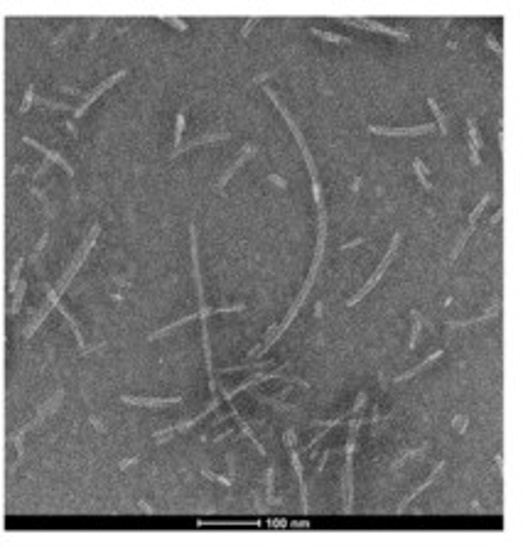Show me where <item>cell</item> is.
Instances as JSON below:
<instances>
[{"label": "cell", "mask_w": 523, "mask_h": 547, "mask_svg": "<svg viewBox=\"0 0 523 547\" xmlns=\"http://www.w3.org/2000/svg\"><path fill=\"white\" fill-rule=\"evenodd\" d=\"M366 403V393H359L356 403H354V412L349 417V437H346V447H344V478H341V489H344V513H352L354 508V449H356V437L364 424L361 410Z\"/></svg>", "instance_id": "6da1fadb"}, {"label": "cell", "mask_w": 523, "mask_h": 547, "mask_svg": "<svg viewBox=\"0 0 523 547\" xmlns=\"http://www.w3.org/2000/svg\"><path fill=\"white\" fill-rule=\"evenodd\" d=\"M62 398H64V390L59 388L57 393L52 395V398H49V400H47V403H44V405L37 410L35 420H30L25 427H20V430L15 432L13 442H15V447H17V459H22V454H25V435H30V432H32L35 427H40V424H42V422L47 420L49 415H54V412H57V407H59V403H62Z\"/></svg>", "instance_id": "7a4b0ae2"}, {"label": "cell", "mask_w": 523, "mask_h": 547, "mask_svg": "<svg viewBox=\"0 0 523 547\" xmlns=\"http://www.w3.org/2000/svg\"><path fill=\"white\" fill-rule=\"evenodd\" d=\"M398 246H400V233H393V238H391V246H388V251H386V255H383V260L379 263V265H376L373 275H371V278H368V280L364 282V287H361V290H359V292H356L354 297H349V299H346V307H354V305H359V302H361V299H364V297H366L368 292H371V290H373V287H376V285L381 282V278L386 275L388 265H391V263H393V258H396Z\"/></svg>", "instance_id": "3957f363"}, {"label": "cell", "mask_w": 523, "mask_h": 547, "mask_svg": "<svg viewBox=\"0 0 523 547\" xmlns=\"http://www.w3.org/2000/svg\"><path fill=\"white\" fill-rule=\"evenodd\" d=\"M283 442L287 451H290V462H293V469H295L297 483H300V501H302V508L307 510V483H305V471H302V462H300V454H297V442H295V432L287 430L283 435Z\"/></svg>", "instance_id": "277c9868"}, {"label": "cell", "mask_w": 523, "mask_h": 547, "mask_svg": "<svg viewBox=\"0 0 523 547\" xmlns=\"http://www.w3.org/2000/svg\"><path fill=\"white\" fill-rule=\"evenodd\" d=\"M126 74H128L126 69L115 71L113 76H108V79H103V81H101V84L96 86L94 91H89V94H84V101H81V103H79V106L74 108V118H81V115H84V113L89 111V106H91L94 101H99V96H103V94H106V91H108L111 86H115V84H118V81H121V79H123Z\"/></svg>", "instance_id": "5b68a950"}, {"label": "cell", "mask_w": 523, "mask_h": 547, "mask_svg": "<svg viewBox=\"0 0 523 547\" xmlns=\"http://www.w3.org/2000/svg\"><path fill=\"white\" fill-rule=\"evenodd\" d=\"M344 25H354V27H361V29H371V32H381L386 37H393L398 42H410V35L405 29H396V27H388V25H381V22H376V20H352V17H344L341 20Z\"/></svg>", "instance_id": "8992f818"}, {"label": "cell", "mask_w": 523, "mask_h": 547, "mask_svg": "<svg viewBox=\"0 0 523 547\" xmlns=\"http://www.w3.org/2000/svg\"><path fill=\"white\" fill-rule=\"evenodd\" d=\"M435 126L425 123V126H413V128H383V126H368V133L381 135V138H418V135H427L432 133Z\"/></svg>", "instance_id": "52a82bcc"}, {"label": "cell", "mask_w": 523, "mask_h": 547, "mask_svg": "<svg viewBox=\"0 0 523 547\" xmlns=\"http://www.w3.org/2000/svg\"><path fill=\"white\" fill-rule=\"evenodd\" d=\"M255 153H258V147H255L253 142H246V145L241 147V153L236 155V157H234V162H231V165H228V167L224 169V174L219 177V182H216V189H219V192H224V187L228 184V179H231V177H234V174H236V172L241 169V165H243V162H246L248 157H253Z\"/></svg>", "instance_id": "ba28073f"}, {"label": "cell", "mask_w": 523, "mask_h": 547, "mask_svg": "<svg viewBox=\"0 0 523 547\" xmlns=\"http://www.w3.org/2000/svg\"><path fill=\"white\" fill-rule=\"evenodd\" d=\"M121 400L128 403V405H138V407H167V405H177L182 403V395H175V398H138V395H121Z\"/></svg>", "instance_id": "9c48e42d"}, {"label": "cell", "mask_w": 523, "mask_h": 547, "mask_svg": "<svg viewBox=\"0 0 523 547\" xmlns=\"http://www.w3.org/2000/svg\"><path fill=\"white\" fill-rule=\"evenodd\" d=\"M221 140H231V133H214V135H201V138H194V140H189L187 145H180L177 150H172L170 153V160H175L180 153H189V150H194V147H201V145H212V142H221Z\"/></svg>", "instance_id": "30bf717a"}, {"label": "cell", "mask_w": 523, "mask_h": 547, "mask_svg": "<svg viewBox=\"0 0 523 547\" xmlns=\"http://www.w3.org/2000/svg\"><path fill=\"white\" fill-rule=\"evenodd\" d=\"M22 140L27 142V145H32V147H37V150H40V153H42L44 157L49 160V162H57V165H62V167L67 169V174H69V179H74V167H71L69 162H67V160H64V157H62V155H59V153H54V150H49V147H44V145H40V142H37V140H32L30 135H22Z\"/></svg>", "instance_id": "8fae6325"}, {"label": "cell", "mask_w": 523, "mask_h": 547, "mask_svg": "<svg viewBox=\"0 0 523 547\" xmlns=\"http://www.w3.org/2000/svg\"><path fill=\"white\" fill-rule=\"evenodd\" d=\"M467 130H469V157H472V165H479L481 138H479V128H477L474 118H467Z\"/></svg>", "instance_id": "7c38bea8"}, {"label": "cell", "mask_w": 523, "mask_h": 547, "mask_svg": "<svg viewBox=\"0 0 523 547\" xmlns=\"http://www.w3.org/2000/svg\"><path fill=\"white\" fill-rule=\"evenodd\" d=\"M442 469H445V462H440L438 466H435V469H432V471H430V476L425 478V483H420V486H418V489H415V491H410L408 496H405V498H403V501H400V503H398V510H396V513H405V505H408L410 501H413V498H415V496H420V493H423L425 489H427V486H430V483H432V481H435V478H438V474H440V471H442Z\"/></svg>", "instance_id": "4fadbf2b"}, {"label": "cell", "mask_w": 523, "mask_h": 547, "mask_svg": "<svg viewBox=\"0 0 523 547\" xmlns=\"http://www.w3.org/2000/svg\"><path fill=\"white\" fill-rule=\"evenodd\" d=\"M442 353H445V351H442V349L432 351V353H430V356H427V358H423V361H420V363L415 366V368H410L408 373H400V376H398V378H396V383H405V380L415 378V376H418V373H420V371H425V368H430V366L435 363V361H440V358H442Z\"/></svg>", "instance_id": "5bb4252c"}, {"label": "cell", "mask_w": 523, "mask_h": 547, "mask_svg": "<svg viewBox=\"0 0 523 547\" xmlns=\"http://www.w3.org/2000/svg\"><path fill=\"white\" fill-rule=\"evenodd\" d=\"M231 417H234V420L239 422V427H241V432H243V435L248 437V439H251V444H253L255 449H258V454H260V457H266V454H268V451H266V449H263V444H260V442H258V439H255V435H253V430H251V427H248V422L243 420V417H241V412L239 410H236V407L231 405Z\"/></svg>", "instance_id": "9a60e30c"}, {"label": "cell", "mask_w": 523, "mask_h": 547, "mask_svg": "<svg viewBox=\"0 0 523 547\" xmlns=\"http://www.w3.org/2000/svg\"><path fill=\"white\" fill-rule=\"evenodd\" d=\"M496 312H499V305H491V307L486 309L484 314H479V317H472V319H464V322H447V329H467V326H474V324L486 322V319L496 317Z\"/></svg>", "instance_id": "2e32d148"}, {"label": "cell", "mask_w": 523, "mask_h": 547, "mask_svg": "<svg viewBox=\"0 0 523 547\" xmlns=\"http://www.w3.org/2000/svg\"><path fill=\"white\" fill-rule=\"evenodd\" d=\"M410 319H413V334H410L408 349L413 351L415 349V341H418V334H420V329H423V317H420V312H418V309H410Z\"/></svg>", "instance_id": "e0dca14e"}, {"label": "cell", "mask_w": 523, "mask_h": 547, "mask_svg": "<svg viewBox=\"0 0 523 547\" xmlns=\"http://www.w3.org/2000/svg\"><path fill=\"white\" fill-rule=\"evenodd\" d=\"M312 35H314V37H319V40H325V42H334V44H352V40H346L344 35H334V32H325V29H317V27H312Z\"/></svg>", "instance_id": "ac0fdd59"}, {"label": "cell", "mask_w": 523, "mask_h": 547, "mask_svg": "<svg viewBox=\"0 0 523 547\" xmlns=\"http://www.w3.org/2000/svg\"><path fill=\"white\" fill-rule=\"evenodd\" d=\"M266 496L268 503H275V466H268L266 471Z\"/></svg>", "instance_id": "d6986e66"}, {"label": "cell", "mask_w": 523, "mask_h": 547, "mask_svg": "<svg viewBox=\"0 0 523 547\" xmlns=\"http://www.w3.org/2000/svg\"><path fill=\"white\" fill-rule=\"evenodd\" d=\"M427 106L432 108V113H435V118H438V126H440V133L442 135H447V120H445V113L440 111V106H438V101L432 99V96H427Z\"/></svg>", "instance_id": "ffe728a7"}, {"label": "cell", "mask_w": 523, "mask_h": 547, "mask_svg": "<svg viewBox=\"0 0 523 547\" xmlns=\"http://www.w3.org/2000/svg\"><path fill=\"white\" fill-rule=\"evenodd\" d=\"M491 197H494V194H491V192H486V194L481 197L479 204H477V206L472 209V214H469V226H477V221H479V216H481V211H484V206H486V204L491 201Z\"/></svg>", "instance_id": "44dd1931"}, {"label": "cell", "mask_w": 523, "mask_h": 547, "mask_svg": "<svg viewBox=\"0 0 523 547\" xmlns=\"http://www.w3.org/2000/svg\"><path fill=\"white\" fill-rule=\"evenodd\" d=\"M413 172H415V177L420 179V184L430 192V189H432V184H430V179H427V167H425L420 160H413Z\"/></svg>", "instance_id": "7402d4cb"}, {"label": "cell", "mask_w": 523, "mask_h": 547, "mask_svg": "<svg viewBox=\"0 0 523 547\" xmlns=\"http://www.w3.org/2000/svg\"><path fill=\"white\" fill-rule=\"evenodd\" d=\"M25 290H27V285L25 282H17V290L13 292V305H10V317H15L17 312H20V305H22V297H25Z\"/></svg>", "instance_id": "603a6c76"}, {"label": "cell", "mask_w": 523, "mask_h": 547, "mask_svg": "<svg viewBox=\"0 0 523 547\" xmlns=\"http://www.w3.org/2000/svg\"><path fill=\"white\" fill-rule=\"evenodd\" d=\"M474 228H477V226H467V228H464V233L459 236V240H457V246H454V248H452V255H450V260H457V255L462 253V248H464V243H467V240H469V236L474 233Z\"/></svg>", "instance_id": "cb8c5ba5"}, {"label": "cell", "mask_w": 523, "mask_h": 547, "mask_svg": "<svg viewBox=\"0 0 523 547\" xmlns=\"http://www.w3.org/2000/svg\"><path fill=\"white\" fill-rule=\"evenodd\" d=\"M182 133H184V108H180V113H177V120H175V138H172V142H175V150L180 147V142H182Z\"/></svg>", "instance_id": "d4e9b609"}, {"label": "cell", "mask_w": 523, "mask_h": 547, "mask_svg": "<svg viewBox=\"0 0 523 547\" xmlns=\"http://www.w3.org/2000/svg\"><path fill=\"white\" fill-rule=\"evenodd\" d=\"M201 476L212 478V481H219V483H224L226 489L234 486V476H219V474H214V471H207V469H201Z\"/></svg>", "instance_id": "484cf974"}, {"label": "cell", "mask_w": 523, "mask_h": 547, "mask_svg": "<svg viewBox=\"0 0 523 547\" xmlns=\"http://www.w3.org/2000/svg\"><path fill=\"white\" fill-rule=\"evenodd\" d=\"M32 103H35V86H27V91H25V99H22V103H20V113H27Z\"/></svg>", "instance_id": "4316f807"}, {"label": "cell", "mask_w": 523, "mask_h": 547, "mask_svg": "<svg viewBox=\"0 0 523 547\" xmlns=\"http://www.w3.org/2000/svg\"><path fill=\"white\" fill-rule=\"evenodd\" d=\"M486 44H489V49H494V52H496V56H499V59H504V47H501V44L496 42V37H494V35H491V32L486 35Z\"/></svg>", "instance_id": "83f0119b"}, {"label": "cell", "mask_w": 523, "mask_h": 547, "mask_svg": "<svg viewBox=\"0 0 523 547\" xmlns=\"http://www.w3.org/2000/svg\"><path fill=\"white\" fill-rule=\"evenodd\" d=\"M258 22H260V17H251V20H248V22H246V25L241 27V40H246V37L251 35V29H253L255 25H258Z\"/></svg>", "instance_id": "f1b7e54d"}, {"label": "cell", "mask_w": 523, "mask_h": 547, "mask_svg": "<svg viewBox=\"0 0 523 547\" xmlns=\"http://www.w3.org/2000/svg\"><path fill=\"white\" fill-rule=\"evenodd\" d=\"M452 424H454V430H457L459 435H464V430H467V417H464V415H457Z\"/></svg>", "instance_id": "f546056e"}, {"label": "cell", "mask_w": 523, "mask_h": 547, "mask_svg": "<svg viewBox=\"0 0 523 547\" xmlns=\"http://www.w3.org/2000/svg\"><path fill=\"white\" fill-rule=\"evenodd\" d=\"M160 20H165V22H170V25H175L177 29H187V25H184L180 17H160Z\"/></svg>", "instance_id": "4dcf8cb0"}, {"label": "cell", "mask_w": 523, "mask_h": 547, "mask_svg": "<svg viewBox=\"0 0 523 547\" xmlns=\"http://www.w3.org/2000/svg\"><path fill=\"white\" fill-rule=\"evenodd\" d=\"M290 528H307L310 530V520H293V523H287Z\"/></svg>", "instance_id": "1f68e13d"}, {"label": "cell", "mask_w": 523, "mask_h": 547, "mask_svg": "<svg viewBox=\"0 0 523 547\" xmlns=\"http://www.w3.org/2000/svg\"><path fill=\"white\" fill-rule=\"evenodd\" d=\"M135 462H138V457H133V459H126V462H121V464H118V469H121V471H126L128 466H133V464H135Z\"/></svg>", "instance_id": "d6a6232c"}, {"label": "cell", "mask_w": 523, "mask_h": 547, "mask_svg": "<svg viewBox=\"0 0 523 547\" xmlns=\"http://www.w3.org/2000/svg\"><path fill=\"white\" fill-rule=\"evenodd\" d=\"M501 219H504V209H499V211L494 214V216H491V224H499Z\"/></svg>", "instance_id": "836d02e7"}, {"label": "cell", "mask_w": 523, "mask_h": 547, "mask_svg": "<svg viewBox=\"0 0 523 547\" xmlns=\"http://www.w3.org/2000/svg\"><path fill=\"white\" fill-rule=\"evenodd\" d=\"M138 505H140V508H142V510H145V513H155V510H153V508H150V505L145 503V501H140V503H138Z\"/></svg>", "instance_id": "e575fe53"}]
</instances>
